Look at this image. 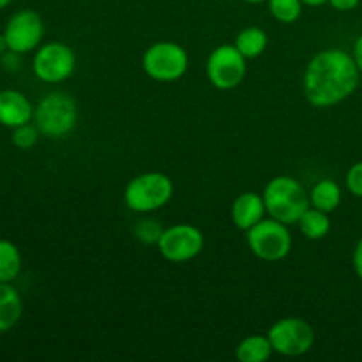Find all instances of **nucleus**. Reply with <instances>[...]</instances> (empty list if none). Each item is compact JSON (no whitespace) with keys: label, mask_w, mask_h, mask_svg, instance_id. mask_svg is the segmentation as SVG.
I'll return each mask as SVG.
<instances>
[{"label":"nucleus","mask_w":362,"mask_h":362,"mask_svg":"<svg viewBox=\"0 0 362 362\" xmlns=\"http://www.w3.org/2000/svg\"><path fill=\"white\" fill-rule=\"evenodd\" d=\"M361 71L352 53L341 48H327L311 57L304 69L303 90L315 108H331L356 92Z\"/></svg>","instance_id":"nucleus-1"},{"label":"nucleus","mask_w":362,"mask_h":362,"mask_svg":"<svg viewBox=\"0 0 362 362\" xmlns=\"http://www.w3.org/2000/svg\"><path fill=\"white\" fill-rule=\"evenodd\" d=\"M264 202L267 216L272 219L297 225L300 216L310 207V193L303 184L290 175H278L267 182L264 189Z\"/></svg>","instance_id":"nucleus-2"},{"label":"nucleus","mask_w":362,"mask_h":362,"mask_svg":"<svg viewBox=\"0 0 362 362\" xmlns=\"http://www.w3.org/2000/svg\"><path fill=\"white\" fill-rule=\"evenodd\" d=\"M173 197V182L163 172H145L133 177L124 189V202L138 214L159 211Z\"/></svg>","instance_id":"nucleus-3"},{"label":"nucleus","mask_w":362,"mask_h":362,"mask_svg":"<svg viewBox=\"0 0 362 362\" xmlns=\"http://www.w3.org/2000/svg\"><path fill=\"white\" fill-rule=\"evenodd\" d=\"M78 106L66 92L45 95L34 108V124L42 136L64 138L76 127Z\"/></svg>","instance_id":"nucleus-4"},{"label":"nucleus","mask_w":362,"mask_h":362,"mask_svg":"<svg viewBox=\"0 0 362 362\" xmlns=\"http://www.w3.org/2000/svg\"><path fill=\"white\" fill-rule=\"evenodd\" d=\"M141 67L151 80L159 83H172L186 74L189 67V57L179 42L158 41L144 52Z\"/></svg>","instance_id":"nucleus-5"},{"label":"nucleus","mask_w":362,"mask_h":362,"mask_svg":"<svg viewBox=\"0 0 362 362\" xmlns=\"http://www.w3.org/2000/svg\"><path fill=\"white\" fill-rule=\"evenodd\" d=\"M246 243L251 253L264 262H281L293 246L288 225L272 218H264L246 232Z\"/></svg>","instance_id":"nucleus-6"},{"label":"nucleus","mask_w":362,"mask_h":362,"mask_svg":"<svg viewBox=\"0 0 362 362\" xmlns=\"http://www.w3.org/2000/svg\"><path fill=\"white\" fill-rule=\"evenodd\" d=\"M246 60L235 45H219L212 49L207 59V80L218 90H232L239 87L246 76Z\"/></svg>","instance_id":"nucleus-7"},{"label":"nucleus","mask_w":362,"mask_h":362,"mask_svg":"<svg viewBox=\"0 0 362 362\" xmlns=\"http://www.w3.org/2000/svg\"><path fill=\"white\" fill-rule=\"evenodd\" d=\"M276 354L285 357H300L315 345V331L306 320L286 317L274 322L267 332Z\"/></svg>","instance_id":"nucleus-8"},{"label":"nucleus","mask_w":362,"mask_h":362,"mask_svg":"<svg viewBox=\"0 0 362 362\" xmlns=\"http://www.w3.org/2000/svg\"><path fill=\"white\" fill-rule=\"evenodd\" d=\"M205 246L204 233L189 223H179L163 230L158 240V250L165 260L172 264H184L202 253Z\"/></svg>","instance_id":"nucleus-9"},{"label":"nucleus","mask_w":362,"mask_h":362,"mask_svg":"<svg viewBox=\"0 0 362 362\" xmlns=\"http://www.w3.org/2000/svg\"><path fill=\"white\" fill-rule=\"evenodd\" d=\"M76 67V55L73 48L64 42H46L39 46L34 53L32 69L34 74L45 83H62Z\"/></svg>","instance_id":"nucleus-10"},{"label":"nucleus","mask_w":362,"mask_h":362,"mask_svg":"<svg viewBox=\"0 0 362 362\" xmlns=\"http://www.w3.org/2000/svg\"><path fill=\"white\" fill-rule=\"evenodd\" d=\"M42 35H45L42 18L32 9L16 11L7 20L6 28H4V37H6L9 49L20 53V55L39 48Z\"/></svg>","instance_id":"nucleus-11"},{"label":"nucleus","mask_w":362,"mask_h":362,"mask_svg":"<svg viewBox=\"0 0 362 362\" xmlns=\"http://www.w3.org/2000/svg\"><path fill=\"white\" fill-rule=\"evenodd\" d=\"M32 119H34V106L30 105L27 95L14 88L0 90V126L14 129L28 124Z\"/></svg>","instance_id":"nucleus-12"},{"label":"nucleus","mask_w":362,"mask_h":362,"mask_svg":"<svg viewBox=\"0 0 362 362\" xmlns=\"http://www.w3.org/2000/svg\"><path fill=\"white\" fill-rule=\"evenodd\" d=\"M267 214L264 197L253 191L239 194L232 204V221L239 230L247 232Z\"/></svg>","instance_id":"nucleus-13"},{"label":"nucleus","mask_w":362,"mask_h":362,"mask_svg":"<svg viewBox=\"0 0 362 362\" xmlns=\"http://www.w3.org/2000/svg\"><path fill=\"white\" fill-rule=\"evenodd\" d=\"M23 315L21 296L11 283L0 281V334L11 331Z\"/></svg>","instance_id":"nucleus-14"},{"label":"nucleus","mask_w":362,"mask_h":362,"mask_svg":"<svg viewBox=\"0 0 362 362\" xmlns=\"http://www.w3.org/2000/svg\"><path fill=\"white\" fill-rule=\"evenodd\" d=\"M310 204L311 207L331 214L341 204V187L332 179L318 180L310 191Z\"/></svg>","instance_id":"nucleus-15"},{"label":"nucleus","mask_w":362,"mask_h":362,"mask_svg":"<svg viewBox=\"0 0 362 362\" xmlns=\"http://www.w3.org/2000/svg\"><path fill=\"white\" fill-rule=\"evenodd\" d=\"M272 354H274V349L271 345V339L264 334L247 336L235 349V357L239 362H264L271 359Z\"/></svg>","instance_id":"nucleus-16"},{"label":"nucleus","mask_w":362,"mask_h":362,"mask_svg":"<svg viewBox=\"0 0 362 362\" xmlns=\"http://www.w3.org/2000/svg\"><path fill=\"white\" fill-rule=\"evenodd\" d=\"M233 45L246 59H258L267 49L269 35L260 27H246L235 35Z\"/></svg>","instance_id":"nucleus-17"},{"label":"nucleus","mask_w":362,"mask_h":362,"mask_svg":"<svg viewBox=\"0 0 362 362\" xmlns=\"http://www.w3.org/2000/svg\"><path fill=\"white\" fill-rule=\"evenodd\" d=\"M297 225H299L300 233L310 240H320L327 237L329 232H331V218H329L327 212L311 207V205L300 216Z\"/></svg>","instance_id":"nucleus-18"},{"label":"nucleus","mask_w":362,"mask_h":362,"mask_svg":"<svg viewBox=\"0 0 362 362\" xmlns=\"http://www.w3.org/2000/svg\"><path fill=\"white\" fill-rule=\"evenodd\" d=\"M21 271V253L14 243L0 239V281L13 283Z\"/></svg>","instance_id":"nucleus-19"},{"label":"nucleus","mask_w":362,"mask_h":362,"mask_svg":"<svg viewBox=\"0 0 362 362\" xmlns=\"http://www.w3.org/2000/svg\"><path fill=\"white\" fill-rule=\"evenodd\" d=\"M269 13L279 23H296L303 14V0H267Z\"/></svg>","instance_id":"nucleus-20"},{"label":"nucleus","mask_w":362,"mask_h":362,"mask_svg":"<svg viewBox=\"0 0 362 362\" xmlns=\"http://www.w3.org/2000/svg\"><path fill=\"white\" fill-rule=\"evenodd\" d=\"M39 134L41 131L37 129L35 124H23V126H18L13 129V144L14 147L21 148V151H28V148L34 147L39 140Z\"/></svg>","instance_id":"nucleus-21"},{"label":"nucleus","mask_w":362,"mask_h":362,"mask_svg":"<svg viewBox=\"0 0 362 362\" xmlns=\"http://www.w3.org/2000/svg\"><path fill=\"white\" fill-rule=\"evenodd\" d=\"M163 230L165 228L154 219H144L134 226V237L144 244H158Z\"/></svg>","instance_id":"nucleus-22"},{"label":"nucleus","mask_w":362,"mask_h":362,"mask_svg":"<svg viewBox=\"0 0 362 362\" xmlns=\"http://www.w3.org/2000/svg\"><path fill=\"white\" fill-rule=\"evenodd\" d=\"M346 189L354 194V197L362 198V161L356 163L349 168L345 177Z\"/></svg>","instance_id":"nucleus-23"},{"label":"nucleus","mask_w":362,"mask_h":362,"mask_svg":"<svg viewBox=\"0 0 362 362\" xmlns=\"http://www.w3.org/2000/svg\"><path fill=\"white\" fill-rule=\"evenodd\" d=\"M2 64L7 71H16L20 67V53L7 49L6 53H2Z\"/></svg>","instance_id":"nucleus-24"},{"label":"nucleus","mask_w":362,"mask_h":362,"mask_svg":"<svg viewBox=\"0 0 362 362\" xmlns=\"http://www.w3.org/2000/svg\"><path fill=\"white\" fill-rule=\"evenodd\" d=\"M361 0H329L327 4H331L332 9L341 11V13H349V11H354L357 6H359Z\"/></svg>","instance_id":"nucleus-25"},{"label":"nucleus","mask_w":362,"mask_h":362,"mask_svg":"<svg viewBox=\"0 0 362 362\" xmlns=\"http://www.w3.org/2000/svg\"><path fill=\"white\" fill-rule=\"evenodd\" d=\"M352 264H354V271H356L357 278H359L362 281V237H361L359 243H357L356 250H354Z\"/></svg>","instance_id":"nucleus-26"},{"label":"nucleus","mask_w":362,"mask_h":362,"mask_svg":"<svg viewBox=\"0 0 362 362\" xmlns=\"http://www.w3.org/2000/svg\"><path fill=\"white\" fill-rule=\"evenodd\" d=\"M352 57H354V60H356V64H357V67H359V71L362 73V34L356 39V42H354Z\"/></svg>","instance_id":"nucleus-27"},{"label":"nucleus","mask_w":362,"mask_h":362,"mask_svg":"<svg viewBox=\"0 0 362 362\" xmlns=\"http://www.w3.org/2000/svg\"><path fill=\"white\" fill-rule=\"evenodd\" d=\"M327 2L329 0H303L304 6H310V7H320Z\"/></svg>","instance_id":"nucleus-28"},{"label":"nucleus","mask_w":362,"mask_h":362,"mask_svg":"<svg viewBox=\"0 0 362 362\" xmlns=\"http://www.w3.org/2000/svg\"><path fill=\"white\" fill-rule=\"evenodd\" d=\"M7 49H9V46H7L6 37H4V34H2L0 35V55H2V53H6Z\"/></svg>","instance_id":"nucleus-29"},{"label":"nucleus","mask_w":362,"mask_h":362,"mask_svg":"<svg viewBox=\"0 0 362 362\" xmlns=\"http://www.w3.org/2000/svg\"><path fill=\"white\" fill-rule=\"evenodd\" d=\"M11 2H13V0H0V9H4V7L9 6Z\"/></svg>","instance_id":"nucleus-30"},{"label":"nucleus","mask_w":362,"mask_h":362,"mask_svg":"<svg viewBox=\"0 0 362 362\" xmlns=\"http://www.w3.org/2000/svg\"><path fill=\"white\" fill-rule=\"evenodd\" d=\"M243 2H246V4H262V2H265V0H243Z\"/></svg>","instance_id":"nucleus-31"}]
</instances>
